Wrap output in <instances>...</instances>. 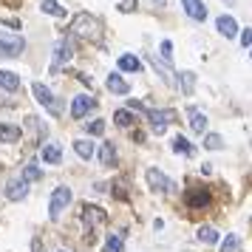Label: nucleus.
<instances>
[{"instance_id":"obj_1","label":"nucleus","mask_w":252,"mask_h":252,"mask_svg":"<svg viewBox=\"0 0 252 252\" xmlns=\"http://www.w3.org/2000/svg\"><path fill=\"white\" fill-rule=\"evenodd\" d=\"M71 34L80 37V40H85V43H102L105 29H102V23H99L94 14L80 12L77 17H74V23H71Z\"/></svg>"},{"instance_id":"obj_2","label":"nucleus","mask_w":252,"mask_h":252,"mask_svg":"<svg viewBox=\"0 0 252 252\" xmlns=\"http://www.w3.org/2000/svg\"><path fill=\"white\" fill-rule=\"evenodd\" d=\"M105 221H108V213H105V210H99V207H94V204L82 207V227H85V232H88V238L102 227Z\"/></svg>"},{"instance_id":"obj_3","label":"nucleus","mask_w":252,"mask_h":252,"mask_svg":"<svg viewBox=\"0 0 252 252\" xmlns=\"http://www.w3.org/2000/svg\"><path fill=\"white\" fill-rule=\"evenodd\" d=\"M26 48V40L17 34H6L0 32V57H20Z\"/></svg>"},{"instance_id":"obj_4","label":"nucleus","mask_w":252,"mask_h":252,"mask_svg":"<svg viewBox=\"0 0 252 252\" xmlns=\"http://www.w3.org/2000/svg\"><path fill=\"white\" fill-rule=\"evenodd\" d=\"M68 204H71V190L68 187H57V190L51 193V204H48V216H51V221H57Z\"/></svg>"},{"instance_id":"obj_5","label":"nucleus","mask_w":252,"mask_h":252,"mask_svg":"<svg viewBox=\"0 0 252 252\" xmlns=\"http://www.w3.org/2000/svg\"><path fill=\"white\" fill-rule=\"evenodd\" d=\"M148 119L153 125V133H164V127L176 122V111H148Z\"/></svg>"},{"instance_id":"obj_6","label":"nucleus","mask_w":252,"mask_h":252,"mask_svg":"<svg viewBox=\"0 0 252 252\" xmlns=\"http://www.w3.org/2000/svg\"><path fill=\"white\" fill-rule=\"evenodd\" d=\"M184 201H187V207H193V210L207 207L210 204V190H207V187H190L187 195H184Z\"/></svg>"},{"instance_id":"obj_7","label":"nucleus","mask_w":252,"mask_h":252,"mask_svg":"<svg viewBox=\"0 0 252 252\" xmlns=\"http://www.w3.org/2000/svg\"><path fill=\"white\" fill-rule=\"evenodd\" d=\"M32 94H34V99H37V102H43V105L48 108V111H51V114H60V105L54 102V96H51V91H48L46 85L34 82V85H32Z\"/></svg>"},{"instance_id":"obj_8","label":"nucleus","mask_w":252,"mask_h":252,"mask_svg":"<svg viewBox=\"0 0 252 252\" xmlns=\"http://www.w3.org/2000/svg\"><path fill=\"white\" fill-rule=\"evenodd\" d=\"M71 54H74V48H71V40H57V46H54V63H51V71L60 68V63H68Z\"/></svg>"},{"instance_id":"obj_9","label":"nucleus","mask_w":252,"mask_h":252,"mask_svg":"<svg viewBox=\"0 0 252 252\" xmlns=\"http://www.w3.org/2000/svg\"><path fill=\"white\" fill-rule=\"evenodd\" d=\"M148 184L153 187V190H159V193H167V190H173V182L164 176L161 170H156V167H150L148 170Z\"/></svg>"},{"instance_id":"obj_10","label":"nucleus","mask_w":252,"mask_h":252,"mask_svg":"<svg viewBox=\"0 0 252 252\" xmlns=\"http://www.w3.org/2000/svg\"><path fill=\"white\" fill-rule=\"evenodd\" d=\"M96 108V102H94V96H74V105H71V116L74 119H82V116L88 114V111H94Z\"/></svg>"},{"instance_id":"obj_11","label":"nucleus","mask_w":252,"mask_h":252,"mask_svg":"<svg viewBox=\"0 0 252 252\" xmlns=\"http://www.w3.org/2000/svg\"><path fill=\"white\" fill-rule=\"evenodd\" d=\"M26 195H29V184L23 179H12V182L6 184V198L9 201H23Z\"/></svg>"},{"instance_id":"obj_12","label":"nucleus","mask_w":252,"mask_h":252,"mask_svg":"<svg viewBox=\"0 0 252 252\" xmlns=\"http://www.w3.org/2000/svg\"><path fill=\"white\" fill-rule=\"evenodd\" d=\"M40 159L46 161V164H60L63 161V148H60L57 142H51V145H46V148L40 150Z\"/></svg>"},{"instance_id":"obj_13","label":"nucleus","mask_w":252,"mask_h":252,"mask_svg":"<svg viewBox=\"0 0 252 252\" xmlns=\"http://www.w3.org/2000/svg\"><path fill=\"white\" fill-rule=\"evenodd\" d=\"M182 3H184V12L190 14L193 20H198V23H201V20L207 17V6L201 3V0H182Z\"/></svg>"},{"instance_id":"obj_14","label":"nucleus","mask_w":252,"mask_h":252,"mask_svg":"<svg viewBox=\"0 0 252 252\" xmlns=\"http://www.w3.org/2000/svg\"><path fill=\"white\" fill-rule=\"evenodd\" d=\"M187 116H190V127H193L195 133H204L207 127V116L198 111V108H187Z\"/></svg>"},{"instance_id":"obj_15","label":"nucleus","mask_w":252,"mask_h":252,"mask_svg":"<svg viewBox=\"0 0 252 252\" xmlns=\"http://www.w3.org/2000/svg\"><path fill=\"white\" fill-rule=\"evenodd\" d=\"M216 26H218V32H221L224 37H235V34H238V23H235L232 17H227V14H224V17H218Z\"/></svg>"},{"instance_id":"obj_16","label":"nucleus","mask_w":252,"mask_h":252,"mask_svg":"<svg viewBox=\"0 0 252 252\" xmlns=\"http://www.w3.org/2000/svg\"><path fill=\"white\" fill-rule=\"evenodd\" d=\"M108 88L114 94H119V96H125V94H130V85H127L119 74H108Z\"/></svg>"},{"instance_id":"obj_17","label":"nucleus","mask_w":252,"mask_h":252,"mask_svg":"<svg viewBox=\"0 0 252 252\" xmlns=\"http://www.w3.org/2000/svg\"><path fill=\"white\" fill-rule=\"evenodd\" d=\"M99 161H102L105 167H116V148L111 142H105L102 148H99Z\"/></svg>"},{"instance_id":"obj_18","label":"nucleus","mask_w":252,"mask_h":252,"mask_svg":"<svg viewBox=\"0 0 252 252\" xmlns=\"http://www.w3.org/2000/svg\"><path fill=\"white\" fill-rule=\"evenodd\" d=\"M0 85H3L6 91H17V88H20V77H17L14 71H0Z\"/></svg>"},{"instance_id":"obj_19","label":"nucleus","mask_w":252,"mask_h":252,"mask_svg":"<svg viewBox=\"0 0 252 252\" xmlns=\"http://www.w3.org/2000/svg\"><path fill=\"white\" fill-rule=\"evenodd\" d=\"M40 9H43L46 14H51V17H65V6H60L57 0H43Z\"/></svg>"},{"instance_id":"obj_20","label":"nucleus","mask_w":252,"mask_h":252,"mask_svg":"<svg viewBox=\"0 0 252 252\" xmlns=\"http://www.w3.org/2000/svg\"><path fill=\"white\" fill-rule=\"evenodd\" d=\"M0 142H20V127L0 122Z\"/></svg>"},{"instance_id":"obj_21","label":"nucleus","mask_w":252,"mask_h":252,"mask_svg":"<svg viewBox=\"0 0 252 252\" xmlns=\"http://www.w3.org/2000/svg\"><path fill=\"white\" fill-rule=\"evenodd\" d=\"M74 150H77L80 159H91L94 156V142L91 139H80V142H74Z\"/></svg>"},{"instance_id":"obj_22","label":"nucleus","mask_w":252,"mask_h":252,"mask_svg":"<svg viewBox=\"0 0 252 252\" xmlns=\"http://www.w3.org/2000/svg\"><path fill=\"white\" fill-rule=\"evenodd\" d=\"M105 252H125V238L116 232V235H108L105 238Z\"/></svg>"},{"instance_id":"obj_23","label":"nucleus","mask_w":252,"mask_h":252,"mask_svg":"<svg viewBox=\"0 0 252 252\" xmlns=\"http://www.w3.org/2000/svg\"><path fill=\"white\" fill-rule=\"evenodd\" d=\"M119 68L122 71H133V74H139L142 71V63H139L133 54H125V57H119Z\"/></svg>"},{"instance_id":"obj_24","label":"nucleus","mask_w":252,"mask_h":252,"mask_svg":"<svg viewBox=\"0 0 252 252\" xmlns=\"http://www.w3.org/2000/svg\"><path fill=\"white\" fill-rule=\"evenodd\" d=\"M179 80H182V94H184V96H190V94H193L195 74H193V71H182V74H179Z\"/></svg>"},{"instance_id":"obj_25","label":"nucleus","mask_w":252,"mask_h":252,"mask_svg":"<svg viewBox=\"0 0 252 252\" xmlns=\"http://www.w3.org/2000/svg\"><path fill=\"white\" fill-rule=\"evenodd\" d=\"M40 176H43L40 167H37L34 161H29V164H26V170H23V182L26 184H29V182H40Z\"/></svg>"},{"instance_id":"obj_26","label":"nucleus","mask_w":252,"mask_h":252,"mask_svg":"<svg viewBox=\"0 0 252 252\" xmlns=\"http://www.w3.org/2000/svg\"><path fill=\"white\" fill-rule=\"evenodd\" d=\"M195 235L204 241V244H216V241H218V232L213 227H198V232H195Z\"/></svg>"},{"instance_id":"obj_27","label":"nucleus","mask_w":252,"mask_h":252,"mask_svg":"<svg viewBox=\"0 0 252 252\" xmlns=\"http://www.w3.org/2000/svg\"><path fill=\"white\" fill-rule=\"evenodd\" d=\"M238 244H241V238L235 235V232H229L227 241L221 244V252H238Z\"/></svg>"},{"instance_id":"obj_28","label":"nucleus","mask_w":252,"mask_h":252,"mask_svg":"<svg viewBox=\"0 0 252 252\" xmlns=\"http://www.w3.org/2000/svg\"><path fill=\"white\" fill-rule=\"evenodd\" d=\"M114 122H116L119 127H127L130 122H133V114H127V111H116V114H114Z\"/></svg>"},{"instance_id":"obj_29","label":"nucleus","mask_w":252,"mask_h":252,"mask_svg":"<svg viewBox=\"0 0 252 252\" xmlns=\"http://www.w3.org/2000/svg\"><path fill=\"white\" fill-rule=\"evenodd\" d=\"M221 145H224V139L218 136V133H210V136L204 139V148H207V150H218Z\"/></svg>"},{"instance_id":"obj_30","label":"nucleus","mask_w":252,"mask_h":252,"mask_svg":"<svg viewBox=\"0 0 252 252\" xmlns=\"http://www.w3.org/2000/svg\"><path fill=\"white\" fill-rule=\"evenodd\" d=\"M173 150H179V153H190L193 148H190V142H187L184 136H176L173 139Z\"/></svg>"},{"instance_id":"obj_31","label":"nucleus","mask_w":252,"mask_h":252,"mask_svg":"<svg viewBox=\"0 0 252 252\" xmlns=\"http://www.w3.org/2000/svg\"><path fill=\"white\" fill-rule=\"evenodd\" d=\"M102 130H105V122H102V119L91 122V127H88V133H102Z\"/></svg>"},{"instance_id":"obj_32","label":"nucleus","mask_w":252,"mask_h":252,"mask_svg":"<svg viewBox=\"0 0 252 252\" xmlns=\"http://www.w3.org/2000/svg\"><path fill=\"white\" fill-rule=\"evenodd\" d=\"M114 195H116V198H127L125 184H122V182H116V184H114Z\"/></svg>"},{"instance_id":"obj_33","label":"nucleus","mask_w":252,"mask_h":252,"mask_svg":"<svg viewBox=\"0 0 252 252\" xmlns=\"http://www.w3.org/2000/svg\"><path fill=\"white\" fill-rule=\"evenodd\" d=\"M161 54L170 60V54H173V43H170V40H164V43H161Z\"/></svg>"},{"instance_id":"obj_34","label":"nucleus","mask_w":252,"mask_h":252,"mask_svg":"<svg viewBox=\"0 0 252 252\" xmlns=\"http://www.w3.org/2000/svg\"><path fill=\"white\" fill-rule=\"evenodd\" d=\"M241 46H252V29H247V32L241 34Z\"/></svg>"},{"instance_id":"obj_35","label":"nucleus","mask_w":252,"mask_h":252,"mask_svg":"<svg viewBox=\"0 0 252 252\" xmlns=\"http://www.w3.org/2000/svg\"><path fill=\"white\" fill-rule=\"evenodd\" d=\"M119 9H122V12H133V9H136V0H125Z\"/></svg>"},{"instance_id":"obj_36","label":"nucleus","mask_w":252,"mask_h":252,"mask_svg":"<svg viewBox=\"0 0 252 252\" xmlns=\"http://www.w3.org/2000/svg\"><path fill=\"white\" fill-rule=\"evenodd\" d=\"M32 252H43V244H40V241H32Z\"/></svg>"},{"instance_id":"obj_37","label":"nucleus","mask_w":252,"mask_h":252,"mask_svg":"<svg viewBox=\"0 0 252 252\" xmlns=\"http://www.w3.org/2000/svg\"><path fill=\"white\" fill-rule=\"evenodd\" d=\"M3 3H9V6H17V3H20V0H3Z\"/></svg>"},{"instance_id":"obj_38","label":"nucleus","mask_w":252,"mask_h":252,"mask_svg":"<svg viewBox=\"0 0 252 252\" xmlns=\"http://www.w3.org/2000/svg\"><path fill=\"white\" fill-rule=\"evenodd\" d=\"M60 252H65V250H60Z\"/></svg>"}]
</instances>
